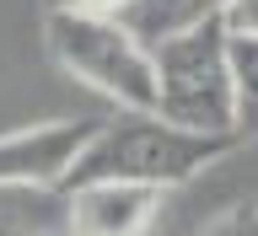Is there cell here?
Wrapping results in <instances>:
<instances>
[{"mask_svg":"<svg viewBox=\"0 0 258 236\" xmlns=\"http://www.w3.org/2000/svg\"><path fill=\"white\" fill-rule=\"evenodd\" d=\"M226 6H231V0H135V6H124L118 16L140 32L145 43H161V38H172V32H188V27H199V22L226 16Z\"/></svg>","mask_w":258,"mask_h":236,"instance_id":"obj_7","label":"cell"},{"mask_svg":"<svg viewBox=\"0 0 258 236\" xmlns=\"http://www.w3.org/2000/svg\"><path fill=\"white\" fill-rule=\"evenodd\" d=\"M48 59L118 108H156V54L124 16L43 11Z\"/></svg>","mask_w":258,"mask_h":236,"instance_id":"obj_2","label":"cell"},{"mask_svg":"<svg viewBox=\"0 0 258 236\" xmlns=\"http://www.w3.org/2000/svg\"><path fill=\"white\" fill-rule=\"evenodd\" d=\"M199 236H258V204H231L226 215H215Z\"/></svg>","mask_w":258,"mask_h":236,"instance_id":"obj_9","label":"cell"},{"mask_svg":"<svg viewBox=\"0 0 258 236\" xmlns=\"http://www.w3.org/2000/svg\"><path fill=\"white\" fill-rule=\"evenodd\" d=\"M226 27L237 38H258V0H231L226 6Z\"/></svg>","mask_w":258,"mask_h":236,"instance_id":"obj_10","label":"cell"},{"mask_svg":"<svg viewBox=\"0 0 258 236\" xmlns=\"http://www.w3.org/2000/svg\"><path fill=\"white\" fill-rule=\"evenodd\" d=\"M124 6L135 0H43V11H108V16H118Z\"/></svg>","mask_w":258,"mask_h":236,"instance_id":"obj_11","label":"cell"},{"mask_svg":"<svg viewBox=\"0 0 258 236\" xmlns=\"http://www.w3.org/2000/svg\"><path fill=\"white\" fill-rule=\"evenodd\" d=\"M102 118H54L0 134V183H32V188H64V177L97 134Z\"/></svg>","mask_w":258,"mask_h":236,"instance_id":"obj_4","label":"cell"},{"mask_svg":"<svg viewBox=\"0 0 258 236\" xmlns=\"http://www.w3.org/2000/svg\"><path fill=\"white\" fill-rule=\"evenodd\" d=\"M156 54V113L183 129L237 134V81H231V27L226 16L199 22L151 43Z\"/></svg>","mask_w":258,"mask_h":236,"instance_id":"obj_3","label":"cell"},{"mask_svg":"<svg viewBox=\"0 0 258 236\" xmlns=\"http://www.w3.org/2000/svg\"><path fill=\"white\" fill-rule=\"evenodd\" d=\"M242 134H205L161 118L156 108H118V118H102L86 150L76 156L64 188L76 183H145V188H177L237 145Z\"/></svg>","mask_w":258,"mask_h":236,"instance_id":"obj_1","label":"cell"},{"mask_svg":"<svg viewBox=\"0 0 258 236\" xmlns=\"http://www.w3.org/2000/svg\"><path fill=\"white\" fill-rule=\"evenodd\" d=\"M231 81H237V134L258 140V38L231 32Z\"/></svg>","mask_w":258,"mask_h":236,"instance_id":"obj_8","label":"cell"},{"mask_svg":"<svg viewBox=\"0 0 258 236\" xmlns=\"http://www.w3.org/2000/svg\"><path fill=\"white\" fill-rule=\"evenodd\" d=\"M59 231H70L64 188L0 183V236H59Z\"/></svg>","mask_w":258,"mask_h":236,"instance_id":"obj_6","label":"cell"},{"mask_svg":"<svg viewBox=\"0 0 258 236\" xmlns=\"http://www.w3.org/2000/svg\"><path fill=\"white\" fill-rule=\"evenodd\" d=\"M70 199V236H145L161 209V188L145 183H76Z\"/></svg>","mask_w":258,"mask_h":236,"instance_id":"obj_5","label":"cell"}]
</instances>
